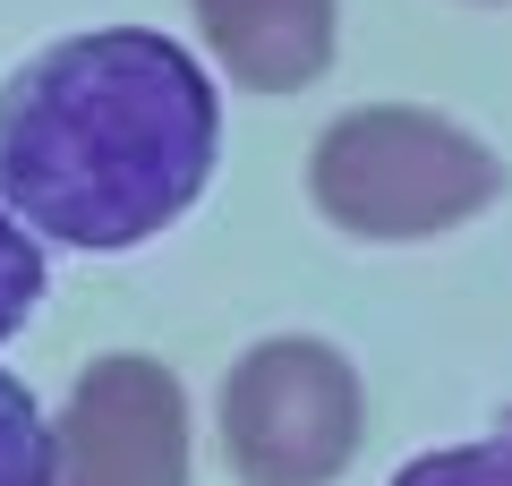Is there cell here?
Instances as JSON below:
<instances>
[{
    "instance_id": "1",
    "label": "cell",
    "mask_w": 512,
    "mask_h": 486,
    "mask_svg": "<svg viewBox=\"0 0 512 486\" xmlns=\"http://www.w3.org/2000/svg\"><path fill=\"white\" fill-rule=\"evenodd\" d=\"M222 103L171 35L103 26L0 86V197L69 248H146L214 180Z\"/></svg>"
},
{
    "instance_id": "2",
    "label": "cell",
    "mask_w": 512,
    "mask_h": 486,
    "mask_svg": "<svg viewBox=\"0 0 512 486\" xmlns=\"http://www.w3.org/2000/svg\"><path fill=\"white\" fill-rule=\"evenodd\" d=\"M308 197L350 239H436L504 197V162L487 137L419 103H359L316 137Z\"/></svg>"
},
{
    "instance_id": "3",
    "label": "cell",
    "mask_w": 512,
    "mask_h": 486,
    "mask_svg": "<svg viewBox=\"0 0 512 486\" xmlns=\"http://www.w3.org/2000/svg\"><path fill=\"white\" fill-rule=\"evenodd\" d=\"M359 367L316 333H274L222 376V461L239 486H333L359 461Z\"/></svg>"
},
{
    "instance_id": "4",
    "label": "cell",
    "mask_w": 512,
    "mask_h": 486,
    "mask_svg": "<svg viewBox=\"0 0 512 486\" xmlns=\"http://www.w3.org/2000/svg\"><path fill=\"white\" fill-rule=\"evenodd\" d=\"M60 486H188V393L163 359L111 350L69 384Z\"/></svg>"
},
{
    "instance_id": "5",
    "label": "cell",
    "mask_w": 512,
    "mask_h": 486,
    "mask_svg": "<svg viewBox=\"0 0 512 486\" xmlns=\"http://www.w3.org/2000/svg\"><path fill=\"white\" fill-rule=\"evenodd\" d=\"M205 52L222 60V77L248 94H299L333 69L342 43V9L333 0H197Z\"/></svg>"
},
{
    "instance_id": "6",
    "label": "cell",
    "mask_w": 512,
    "mask_h": 486,
    "mask_svg": "<svg viewBox=\"0 0 512 486\" xmlns=\"http://www.w3.org/2000/svg\"><path fill=\"white\" fill-rule=\"evenodd\" d=\"M0 486H60V427H43L18 376H0Z\"/></svg>"
},
{
    "instance_id": "7",
    "label": "cell",
    "mask_w": 512,
    "mask_h": 486,
    "mask_svg": "<svg viewBox=\"0 0 512 486\" xmlns=\"http://www.w3.org/2000/svg\"><path fill=\"white\" fill-rule=\"evenodd\" d=\"M393 486H512V410L495 418L487 435L470 444H444V452H419Z\"/></svg>"
},
{
    "instance_id": "8",
    "label": "cell",
    "mask_w": 512,
    "mask_h": 486,
    "mask_svg": "<svg viewBox=\"0 0 512 486\" xmlns=\"http://www.w3.org/2000/svg\"><path fill=\"white\" fill-rule=\"evenodd\" d=\"M35 299H43V256H35V239H26L18 205L0 197V342L35 316Z\"/></svg>"
},
{
    "instance_id": "9",
    "label": "cell",
    "mask_w": 512,
    "mask_h": 486,
    "mask_svg": "<svg viewBox=\"0 0 512 486\" xmlns=\"http://www.w3.org/2000/svg\"><path fill=\"white\" fill-rule=\"evenodd\" d=\"M478 9H504V0H478Z\"/></svg>"
}]
</instances>
